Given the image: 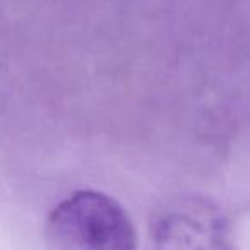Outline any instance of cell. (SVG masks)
I'll use <instances>...</instances> for the list:
<instances>
[{
    "label": "cell",
    "mask_w": 250,
    "mask_h": 250,
    "mask_svg": "<svg viewBox=\"0 0 250 250\" xmlns=\"http://www.w3.org/2000/svg\"><path fill=\"white\" fill-rule=\"evenodd\" d=\"M52 250H137L129 214L110 195L79 190L55 206L46 219Z\"/></svg>",
    "instance_id": "6da1fadb"
},
{
    "label": "cell",
    "mask_w": 250,
    "mask_h": 250,
    "mask_svg": "<svg viewBox=\"0 0 250 250\" xmlns=\"http://www.w3.org/2000/svg\"><path fill=\"white\" fill-rule=\"evenodd\" d=\"M153 250H233V233L221 209L202 197H182L158 212Z\"/></svg>",
    "instance_id": "7a4b0ae2"
}]
</instances>
